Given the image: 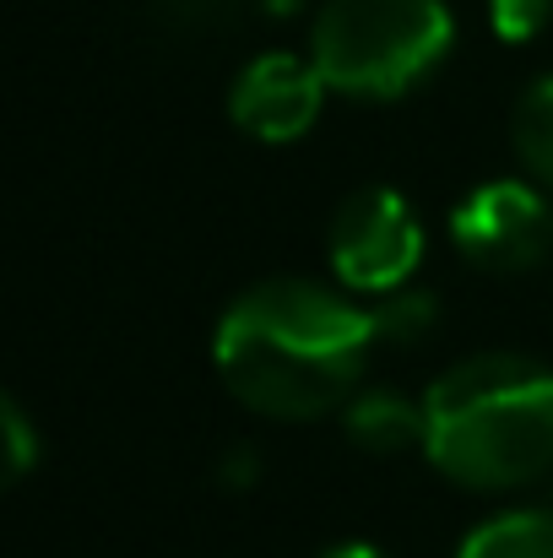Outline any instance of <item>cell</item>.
<instances>
[{"label":"cell","instance_id":"cell-1","mask_svg":"<svg viewBox=\"0 0 553 558\" xmlns=\"http://www.w3.org/2000/svg\"><path fill=\"white\" fill-rule=\"evenodd\" d=\"M374 320L348 288L315 277L250 282L212 331V364L228 396L272 423H315L342 412L374 353Z\"/></svg>","mask_w":553,"mask_h":558},{"label":"cell","instance_id":"cell-2","mask_svg":"<svg viewBox=\"0 0 553 558\" xmlns=\"http://www.w3.org/2000/svg\"><path fill=\"white\" fill-rule=\"evenodd\" d=\"M423 461L467 494H516L553 472V369L472 353L423 390Z\"/></svg>","mask_w":553,"mask_h":558},{"label":"cell","instance_id":"cell-3","mask_svg":"<svg viewBox=\"0 0 553 558\" xmlns=\"http://www.w3.org/2000/svg\"><path fill=\"white\" fill-rule=\"evenodd\" d=\"M456 49L450 0H326L310 22V60L332 93L396 104Z\"/></svg>","mask_w":553,"mask_h":558},{"label":"cell","instance_id":"cell-4","mask_svg":"<svg viewBox=\"0 0 553 558\" xmlns=\"http://www.w3.org/2000/svg\"><path fill=\"white\" fill-rule=\"evenodd\" d=\"M423 244L429 239H423L418 206L390 185H364L337 206L332 233H326V260L348 293L390 299L412 288L423 266Z\"/></svg>","mask_w":553,"mask_h":558},{"label":"cell","instance_id":"cell-5","mask_svg":"<svg viewBox=\"0 0 553 558\" xmlns=\"http://www.w3.org/2000/svg\"><path fill=\"white\" fill-rule=\"evenodd\" d=\"M450 244L467 266L516 277L538 271L553 250L549 190L532 180H489L450 211Z\"/></svg>","mask_w":553,"mask_h":558},{"label":"cell","instance_id":"cell-6","mask_svg":"<svg viewBox=\"0 0 553 558\" xmlns=\"http://www.w3.org/2000/svg\"><path fill=\"white\" fill-rule=\"evenodd\" d=\"M326 76L315 71L310 54H288V49H266L255 60L239 65V76L228 82V120L266 147H288L304 142L326 109Z\"/></svg>","mask_w":553,"mask_h":558},{"label":"cell","instance_id":"cell-7","mask_svg":"<svg viewBox=\"0 0 553 558\" xmlns=\"http://www.w3.org/2000/svg\"><path fill=\"white\" fill-rule=\"evenodd\" d=\"M342 434L364 450V456H407L423 450V396H407L396 385H364L342 412Z\"/></svg>","mask_w":553,"mask_h":558},{"label":"cell","instance_id":"cell-8","mask_svg":"<svg viewBox=\"0 0 553 558\" xmlns=\"http://www.w3.org/2000/svg\"><path fill=\"white\" fill-rule=\"evenodd\" d=\"M456 558H553V510L543 505L500 510L461 537Z\"/></svg>","mask_w":553,"mask_h":558},{"label":"cell","instance_id":"cell-9","mask_svg":"<svg viewBox=\"0 0 553 558\" xmlns=\"http://www.w3.org/2000/svg\"><path fill=\"white\" fill-rule=\"evenodd\" d=\"M510 147H516L527 180L553 195V71L532 76L527 93L516 98V114H510Z\"/></svg>","mask_w":553,"mask_h":558},{"label":"cell","instance_id":"cell-10","mask_svg":"<svg viewBox=\"0 0 553 558\" xmlns=\"http://www.w3.org/2000/svg\"><path fill=\"white\" fill-rule=\"evenodd\" d=\"M374 320V342H390V348H418L434 326H440V299L423 293V288H401L390 299H380L369 310Z\"/></svg>","mask_w":553,"mask_h":558},{"label":"cell","instance_id":"cell-11","mask_svg":"<svg viewBox=\"0 0 553 558\" xmlns=\"http://www.w3.org/2000/svg\"><path fill=\"white\" fill-rule=\"evenodd\" d=\"M175 27H195V33H206V27H228V22H239V16H293L304 0H153Z\"/></svg>","mask_w":553,"mask_h":558},{"label":"cell","instance_id":"cell-12","mask_svg":"<svg viewBox=\"0 0 553 558\" xmlns=\"http://www.w3.org/2000/svg\"><path fill=\"white\" fill-rule=\"evenodd\" d=\"M0 445H5V483H22L44 461V434L16 396L0 401Z\"/></svg>","mask_w":553,"mask_h":558},{"label":"cell","instance_id":"cell-13","mask_svg":"<svg viewBox=\"0 0 553 558\" xmlns=\"http://www.w3.org/2000/svg\"><path fill=\"white\" fill-rule=\"evenodd\" d=\"M553 22V0H489V27L505 44H532Z\"/></svg>","mask_w":553,"mask_h":558},{"label":"cell","instance_id":"cell-14","mask_svg":"<svg viewBox=\"0 0 553 558\" xmlns=\"http://www.w3.org/2000/svg\"><path fill=\"white\" fill-rule=\"evenodd\" d=\"M255 472H261V461H255V456H250V450H233V456H228V461H223V477H228V483H233V488H244V483H250V477H255Z\"/></svg>","mask_w":553,"mask_h":558},{"label":"cell","instance_id":"cell-15","mask_svg":"<svg viewBox=\"0 0 553 558\" xmlns=\"http://www.w3.org/2000/svg\"><path fill=\"white\" fill-rule=\"evenodd\" d=\"M321 558H385L374 543H337V548H326Z\"/></svg>","mask_w":553,"mask_h":558}]
</instances>
